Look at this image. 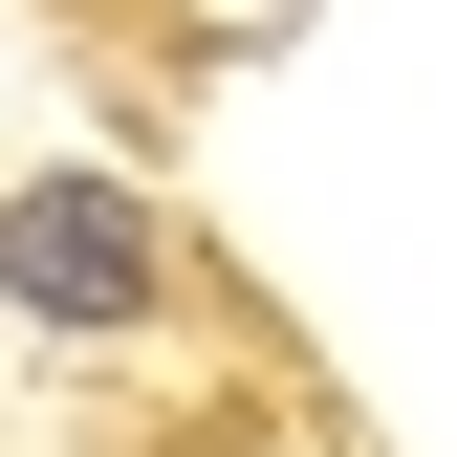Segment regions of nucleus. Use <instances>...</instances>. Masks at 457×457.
<instances>
[{"mask_svg":"<svg viewBox=\"0 0 457 457\" xmlns=\"http://www.w3.org/2000/svg\"><path fill=\"white\" fill-rule=\"evenodd\" d=\"M0 305H22V327H153V305H175L153 196L131 175H22V196H0Z\"/></svg>","mask_w":457,"mask_h":457,"instance_id":"obj_1","label":"nucleus"}]
</instances>
